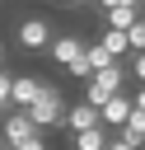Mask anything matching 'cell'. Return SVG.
Returning a JSON list of instances; mask_svg holds the SVG:
<instances>
[{
    "label": "cell",
    "instance_id": "1",
    "mask_svg": "<svg viewBox=\"0 0 145 150\" xmlns=\"http://www.w3.org/2000/svg\"><path fill=\"white\" fill-rule=\"evenodd\" d=\"M65 112H70V103H65L61 84H42L37 103L28 108V117L37 122V131H65Z\"/></svg>",
    "mask_w": 145,
    "mask_h": 150
},
{
    "label": "cell",
    "instance_id": "2",
    "mask_svg": "<svg viewBox=\"0 0 145 150\" xmlns=\"http://www.w3.org/2000/svg\"><path fill=\"white\" fill-rule=\"evenodd\" d=\"M126 75H131V70H122V66H108V70H94V75L84 80V103H94V108L103 112V103L122 94V80H126Z\"/></svg>",
    "mask_w": 145,
    "mask_h": 150
},
{
    "label": "cell",
    "instance_id": "3",
    "mask_svg": "<svg viewBox=\"0 0 145 150\" xmlns=\"http://www.w3.org/2000/svg\"><path fill=\"white\" fill-rule=\"evenodd\" d=\"M33 136H42V131H37V122L28 117V108H9V112L0 117V141H5L9 150H19V145L33 141Z\"/></svg>",
    "mask_w": 145,
    "mask_h": 150
},
{
    "label": "cell",
    "instance_id": "4",
    "mask_svg": "<svg viewBox=\"0 0 145 150\" xmlns=\"http://www.w3.org/2000/svg\"><path fill=\"white\" fill-rule=\"evenodd\" d=\"M14 38H19V47H23V52H47V47L56 42V33H51V23H47V19H37V14H28V19H19V28H14Z\"/></svg>",
    "mask_w": 145,
    "mask_h": 150
},
{
    "label": "cell",
    "instance_id": "5",
    "mask_svg": "<svg viewBox=\"0 0 145 150\" xmlns=\"http://www.w3.org/2000/svg\"><path fill=\"white\" fill-rule=\"evenodd\" d=\"M84 52H89V38H80V33H61V38L47 47V56H51L56 66H65V70H70V66H80V61H84Z\"/></svg>",
    "mask_w": 145,
    "mask_h": 150
},
{
    "label": "cell",
    "instance_id": "6",
    "mask_svg": "<svg viewBox=\"0 0 145 150\" xmlns=\"http://www.w3.org/2000/svg\"><path fill=\"white\" fill-rule=\"evenodd\" d=\"M94 127H103V112L94 108V103H70V112H65V131L70 136H80V131H94Z\"/></svg>",
    "mask_w": 145,
    "mask_h": 150
},
{
    "label": "cell",
    "instance_id": "7",
    "mask_svg": "<svg viewBox=\"0 0 145 150\" xmlns=\"http://www.w3.org/2000/svg\"><path fill=\"white\" fill-rule=\"evenodd\" d=\"M131 112H136V98H131V94H117V98L103 103V127H108V131H122Z\"/></svg>",
    "mask_w": 145,
    "mask_h": 150
},
{
    "label": "cell",
    "instance_id": "8",
    "mask_svg": "<svg viewBox=\"0 0 145 150\" xmlns=\"http://www.w3.org/2000/svg\"><path fill=\"white\" fill-rule=\"evenodd\" d=\"M145 19L140 5H122V9H103V28H117V33H131L136 23Z\"/></svg>",
    "mask_w": 145,
    "mask_h": 150
},
{
    "label": "cell",
    "instance_id": "9",
    "mask_svg": "<svg viewBox=\"0 0 145 150\" xmlns=\"http://www.w3.org/2000/svg\"><path fill=\"white\" fill-rule=\"evenodd\" d=\"M42 84L47 80H37V75H14V108H33L37 94H42Z\"/></svg>",
    "mask_w": 145,
    "mask_h": 150
},
{
    "label": "cell",
    "instance_id": "10",
    "mask_svg": "<svg viewBox=\"0 0 145 150\" xmlns=\"http://www.w3.org/2000/svg\"><path fill=\"white\" fill-rule=\"evenodd\" d=\"M98 42H103V52H108L112 61H122V56L131 52V42H126V33H117V28H103V33H98Z\"/></svg>",
    "mask_w": 145,
    "mask_h": 150
},
{
    "label": "cell",
    "instance_id": "11",
    "mask_svg": "<svg viewBox=\"0 0 145 150\" xmlns=\"http://www.w3.org/2000/svg\"><path fill=\"white\" fill-rule=\"evenodd\" d=\"M108 127H94V131H80L75 136V150H108Z\"/></svg>",
    "mask_w": 145,
    "mask_h": 150
},
{
    "label": "cell",
    "instance_id": "12",
    "mask_svg": "<svg viewBox=\"0 0 145 150\" xmlns=\"http://www.w3.org/2000/svg\"><path fill=\"white\" fill-rule=\"evenodd\" d=\"M117 136H126V141H131V145H145V112H140V108H136V112H131V117H126V127H122V131H117Z\"/></svg>",
    "mask_w": 145,
    "mask_h": 150
},
{
    "label": "cell",
    "instance_id": "13",
    "mask_svg": "<svg viewBox=\"0 0 145 150\" xmlns=\"http://www.w3.org/2000/svg\"><path fill=\"white\" fill-rule=\"evenodd\" d=\"M84 56H89V66H94V70H108V66H122V61H112V56L103 52V42H98V38L89 42V52H84Z\"/></svg>",
    "mask_w": 145,
    "mask_h": 150
},
{
    "label": "cell",
    "instance_id": "14",
    "mask_svg": "<svg viewBox=\"0 0 145 150\" xmlns=\"http://www.w3.org/2000/svg\"><path fill=\"white\" fill-rule=\"evenodd\" d=\"M14 108V75L9 70H0V117Z\"/></svg>",
    "mask_w": 145,
    "mask_h": 150
},
{
    "label": "cell",
    "instance_id": "15",
    "mask_svg": "<svg viewBox=\"0 0 145 150\" xmlns=\"http://www.w3.org/2000/svg\"><path fill=\"white\" fill-rule=\"evenodd\" d=\"M126 42H131V56H136V52H145V19H140V23L126 33Z\"/></svg>",
    "mask_w": 145,
    "mask_h": 150
},
{
    "label": "cell",
    "instance_id": "16",
    "mask_svg": "<svg viewBox=\"0 0 145 150\" xmlns=\"http://www.w3.org/2000/svg\"><path fill=\"white\" fill-rule=\"evenodd\" d=\"M131 75H136V84H145V52L131 56Z\"/></svg>",
    "mask_w": 145,
    "mask_h": 150
},
{
    "label": "cell",
    "instance_id": "17",
    "mask_svg": "<svg viewBox=\"0 0 145 150\" xmlns=\"http://www.w3.org/2000/svg\"><path fill=\"white\" fill-rule=\"evenodd\" d=\"M108 150H140V145H131L126 136H112V141H108Z\"/></svg>",
    "mask_w": 145,
    "mask_h": 150
},
{
    "label": "cell",
    "instance_id": "18",
    "mask_svg": "<svg viewBox=\"0 0 145 150\" xmlns=\"http://www.w3.org/2000/svg\"><path fill=\"white\" fill-rule=\"evenodd\" d=\"M122 5H140V0H98V9H122Z\"/></svg>",
    "mask_w": 145,
    "mask_h": 150
},
{
    "label": "cell",
    "instance_id": "19",
    "mask_svg": "<svg viewBox=\"0 0 145 150\" xmlns=\"http://www.w3.org/2000/svg\"><path fill=\"white\" fill-rule=\"evenodd\" d=\"M19 150H47V141H42V136H33V141H23Z\"/></svg>",
    "mask_w": 145,
    "mask_h": 150
},
{
    "label": "cell",
    "instance_id": "20",
    "mask_svg": "<svg viewBox=\"0 0 145 150\" xmlns=\"http://www.w3.org/2000/svg\"><path fill=\"white\" fill-rule=\"evenodd\" d=\"M131 98H136V108L145 112V84H136V94H131Z\"/></svg>",
    "mask_w": 145,
    "mask_h": 150
},
{
    "label": "cell",
    "instance_id": "21",
    "mask_svg": "<svg viewBox=\"0 0 145 150\" xmlns=\"http://www.w3.org/2000/svg\"><path fill=\"white\" fill-rule=\"evenodd\" d=\"M0 70H5V42H0Z\"/></svg>",
    "mask_w": 145,
    "mask_h": 150
},
{
    "label": "cell",
    "instance_id": "22",
    "mask_svg": "<svg viewBox=\"0 0 145 150\" xmlns=\"http://www.w3.org/2000/svg\"><path fill=\"white\" fill-rule=\"evenodd\" d=\"M61 5H75V0H61Z\"/></svg>",
    "mask_w": 145,
    "mask_h": 150
},
{
    "label": "cell",
    "instance_id": "23",
    "mask_svg": "<svg viewBox=\"0 0 145 150\" xmlns=\"http://www.w3.org/2000/svg\"><path fill=\"white\" fill-rule=\"evenodd\" d=\"M0 150H9V145H5V141H0Z\"/></svg>",
    "mask_w": 145,
    "mask_h": 150
},
{
    "label": "cell",
    "instance_id": "24",
    "mask_svg": "<svg viewBox=\"0 0 145 150\" xmlns=\"http://www.w3.org/2000/svg\"><path fill=\"white\" fill-rule=\"evenodd\" d=\"M140 9H145V0H140Z\"/></svg>",
    "mask_w": 145,
    "mask_h": 150
}]
</instances>
